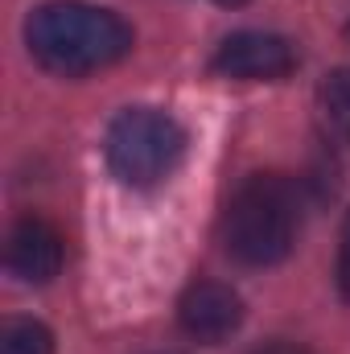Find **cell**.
Returning a JSON list of instances; mask_svg holds the SVG:
<instances>
[{
    "mask_svg": "<svg viewBox=\"0 0 350 354\" xmlns=\"http://www.w3.org/2000/svg\"><path fill=\"white\" fill-rule=\"evenodd\" d=\"M25 46L37 66L62 79H83L116 66L132 50V25L99 4L83 0H50L29 12Z\"/></svg>",
    "mask_w": 350,
    "mask_h": 354,
    "instance_id": "6da1fadb",
    "label": "cell"
},
{
    "mask_svg": "<svg viewBox=\"0 0 350 354\" xmlns=\"http://www.w3.org/2000/svg\"><path fill=\"white\" fill-rule=\"evenodd\" d=\"M297 227V189L280 174H252L223 210V248L231 260L248 268H272L293 252Z\"/></svg>",
    "mask_w": 350,
    "mask_h": 354,
    "instance_id": "7a4b0ae2",
    "label": "cell"
},
{
    "mask_svg": "<svg viewBox=\"0 0 350 354\" xmlns=\"http://www.w3.org/2000/svg\"><path fill=\"white\" fill-rule=\"evenodd\" d=\"M107 169L132 189H153L185 157V128L161 107H124L103 136Z\"/></svg>",
    "mask_w": 350,
    "mask_h": 354,
    "instance_id": "3957f363",
    "label": "cell"
},
{
    "mask_svg": "<svg viewBox=\"0 0 350 354\" xmlns=\"http://www.w3.org/2000/svg\"><path fill=\"white\" fill-rule=\"evenodd\" d=\"M210 66L223 79H239V83H280V79H288L297 71V50L280 33L243 29V33L223 37Z\"/></svg>",
    "mask_w": 350,
    "mask_h": 354,
    "instance_id": "277c9868",
    "label": "cell"
},
{
    "mask_svg": "<svg viewBox=\"0 0 350 354\" xmlns=\"http://www.w3.org/2000/svg\"><path fill=\"white\" fill-rule=\"evenodd\" d=\"M177 322L194 342H227L239 326H243V297L231 284L219 280H198L181 292L177 301Z\"/></svg>",
    "mask_w": 350,
    "mask_h": 354,
    "instance_id": "5b68a950",
    "label": "cell"
},
{
    "mask_svg": "<svg viewBox=\"0 0 350 354\" xmlns=\"http://www.w3.org/2000/svg\"><path fill=\"white\" fill-rule=\"evenodd\" d=\"M4 268L21 284H50L62 268V235L54 231V223L37 214L17 218L4 243Z\"/></svg>",
    "mask_w": 350,
    "mask_h": 354,
    "instance_id": "8992f818",
    "label": "cell"
},
{
    "mask_svg": "<svg viewBox=\"0 0 350 354\" xmlns=\"http://www.w3.org/2000/svg\"><path fill=\"white\" fill-rule=\"evenodd\" d=\"M317 107H322L326 128H330L338 140H350V66L326 75V83L317 91Z\"/></svg>",
    "mask_w": 350,
    "mask_h": 354,
    "instance_id": "52a82bcc",
    "label": "cell"
},
{
    "mask_svg": "<svg viewBox=\"0 0 350 354\" xmlns=\"http://www.w3.org/2000/svg\"><path fill=\"white\" fill-rule=\"evenodd\" d=\"M0 354H54V334L33 317H8L0 326Z\"/></svg>",
    "mask_w": 350,
    "mask_h": 354,
    "instance_id": "ba28073f",
    "label": "cell"
},
{
    "mask_svg": "<svg viewBox=\"0 0 350 354\" xmlns=\"http://www.w3.org/2000/svg\"><path fill=\"white\" fill-rule=\"evenodd\" d=\"M334 284H338V297H342V301H350V210H347V218H342V235H338Z\"/></svg>",
    "mask_w": 350,
    "mask_h": 354,
    "instance_id": "9c48e42d",
    "label": "cell"
},
{
    "mask_svg": "<svg viewBox=\"0 0 350 354\" xmlns=\"http://www.w3.org/2000/svg\"><path fill=\"white\" fill-rule=\"evenodd\" d=\"M252 354H313L305 342H288V338H272V342H264V346H256Z\"/></svg>",
    "mask_w": 350,
    "mask_h": 354,
    "instance_id": "30bf717a",
    "label": "cell"
},
{
    "mask_svg": "<svg viewBox=\"0 0 350 354\" xmlns=\"http://www.w3.org/2000/svg\"><path fill=\"white\" fill-rule=\"evenodd\" d=\"M219 4H243V0H219Z\"/></svg>",
    "mask_w": 350,
    "mask_h": 354,
    "instance_id": "8fae6325",
    "label": "cell"
}]
</instances>
